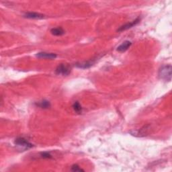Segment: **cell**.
<instances>
[{
	"label": "cell",
	"mask_w": 172,
	"mask_h": 172,
	"mask_svg": "<svg viewBox=\"0 0 172 172\" xmlns=\"http://www.w3.org/2000/svg\"><path fill=\"white\" fill-rule=\"evenodd\" d=\"M158 77L163 81H170L171 80V66L170 65L162 66L159 70Z\"/></svg>",
	"instance_id": "cell-1"
},
{
	"label": "cell",
	"mask_w": 172,
	"mask_h": 172,
	"mask_svg": "<svg viewBox=\"0 0 172 172\" xmlns=\"http://www.w3.org/2000/svg\"><path fill=\"white\" fill-rule=\"evenodd\" d=\"M14 143L16 146H18L24 149V150L29 149L33 147V144L30 143L26 139H25L23 137H18L14 141Z\"/></svg>",
	"instance_id": "cell-2"
},
{
	"label": "cell",
	"mask_w": 172,
	"mask_h": 172,
	"mask_svg": "<svg viewBox=\"0 0 172 172\" xmlns=\"http://www.w3.org/2000/svg\"><path fill=\"white\" fill-rule=\"evenodd\" d=\"M55 73L57 75H61L63 76L69 75L71 73V68L65 64H60L57 66Z\"/></svg>",
	"instance_id": "cell-3"
},
{
	"label": "cell",
	"mask_w": 172,
	"mask_h": 172,
	"mask_svg": "<svg viewBox=\"0 0 172 172\" xmlns=\"http://www.w3.org/2000/svg\"><path fill=\"white\" fill-rule=\"evenodd\" d=\"M140 21H141V19L139 18H137L136 19L134 20V21L128 22V23H127L126 24L123 25V26H122L121 27H120V28L117 30V31L118 32L125 31L126 30H128L131 28H133V27L134 26H135L136 24H138L139 22H140Z\"/></svg>",
	"instance_id": "cell-4"
},
{
	"label": "cell",
	"mask_w": 172,
	"mask_h": 172,
	"mask_svg": "<svg viewBox=\"0 0 172 172\" xmlns=\"http://www.w3.org/2000/svg\"><path fill=\"white\" fill-rule=\"evenodd\" d=\"M24 18L29 19H43L45 18V16L43 14L36 13V12H27L24 14Z\"/></svg>",
	"instance_id": "cell-5"
},
{
	"label": "cell",
	"mask_w": 172,
	"mask_h": 172,
	"mask_svg": "<svg viewBox=\"0 0 172 172\" xmlns=\"http://www.w3.org/2000/svg\"><path fill=\"white\" fill-rule=\"evenodd\" d=\"M36 56L40 59H54L57 58V54L54 53H46V52H41L36 54Z\"/></svg>",
	"instance_id": "cell-6"
},
{
	"label": "cell",
	"mask_w": 172,
	"mask_h": 172,
	"mask_svg": "<svg viewBox=\"0 0 172 172\" xmlns=\"http://www.w3.org/2000/svg\"><path fill=\"white\" fill-rule=\"evenodd\" d=\"M132 45V42L131 41H124L123 44H121L120 45L118 46L117 48V51L118 52H120V53H123V52H125L129 49V47Z\"/></svg>",
	"instance_id": "cell-7"
},
{
	"label": "cell",
	"mask_w": 172,
	"mask_h": 172,
	"mask_svg": "<svg viewBox=\"0 0 172 172\" xmlns=\"http://www.w3.org/2000/svg\"><path fill=\"white\" fill-rule=\"evenodd\" d=\"M35 105L42 109H48L51 107V103L49 101L46 100V99H44V100H42L41 102H36Z\"/></svg>",
	"instance_id": "cell-8"
},
{
	"label": "cell",
	"mask_w": 172,
	"mask_h": 172,
	"mask_svg": "<svg viewBox=\"0 0 172 172\" xmlns=\"http://www.w3.org/2000/svg\"><path fill=\"white\" fill-rule=\"evenodd\" d=\"M51 34H53V35L57 36H62V35H63V34H65L64 30L62 28H61V27L52 28L51 30Z\"/></svg>",
	"instance_id": "cell-9"
},
{
	"label": "cell",
	"mask_w": 172,
	"mask_h": 172,
	"mask_svg": "<svg viewBox=\"0 0 172 172\" xmlns=\"http://www.w3.org/2000/svg\"><path fill=\"white\" fill-rule=\"evenodd\" d=\"M94 63V61H87V62H84V63L77 64L76 66L77 67H79V68L87 69V68H89V67H90Z\"/></svg>",
	"instance_id": "cell-10"
},
{
	"label": "cell",
	"mask_w": 172,
	"mask_h": 172,
	"mask_svg": "<svg viewBox=\"0 0 172 172\" xmlns=\"http://www.w3.org/2000/svg\"><path fill=\"white\" fill-rule=\"evenodd\" d=\"M73 108L77 114H81L82 112V108L80 104L78 102H75L73 105Z\"/></svg>",
	"instance_id": "cell-11"
},
{
	"label": "cell",
	"mask_w": 172,
	"mask_h": 172,
	"mask_svg": "<svg viewBox=\"0 0 172 172\" xmlns=\"http://www.w3.org/2000/svg\"><path fill=\"white\" fill-rule=\"evenodd\" d=\"M41 157L44 159H52L53 157L49 152H42L41 153Z\"/></svg>",
	"instance_id": "cell-12"
},
{
	"label": "cell",
	"mask_w": 172,
	"mask_h": 172,
	"mask_svg": "<svg viewBox=\"0 0 172 172\" xmlns=\"http://www.w3.org/2000/svg\"><path fill=\"white\" fill-rule=\"evenodd\" d=\"M71 171H84L83 169H81L80 167H79L78 165H76V164L72 165Z\"/></svg>",
	"instance_id": "cell-13"
}]
</instances>
